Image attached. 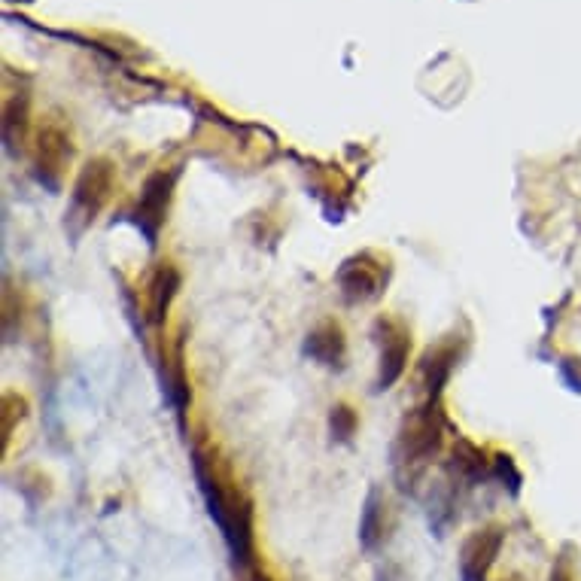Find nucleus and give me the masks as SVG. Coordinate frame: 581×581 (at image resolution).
<instances>
[{"instance_id": "f257e3e1", "label": "nucleus", "mask_w": 581, "mask_h": 581, "mask_svg": "<svg viewBox=\"0 0 581 581\" xmlns=\"http://www.w3.org/2000/svg\"><path fill=\"white\" fill-rule=\"evenodd\" d=\"M192 469L198 490L207 502L213 524L220 527L235 566L250 569L256 563V530H253V499L235 481L232 469L216 460L210 448H195Z\"/></svg>"}, {"instance_id": "f03ea898", "label": "nucleus", "mask_w": 581, "mask_h": 581, "mask_svg": "<svg viewBox=\"0 0 581 581\" xmlns=\"http://www.w3.org/2000/svg\"><path fill=\"white\" fill-rule=\"evenodd\" d=\"M442 435H445L442 399H423L402 417L393 445V472L402 490H411L414 481L429 466V460L439 454Z\"/></svg>"}, {"instance_id": "7ed1b4c3", "label": "nucleus", "mask_w": 581, "mask_h": 581, "mask_svg": "<svg viewBox=\"0 0 581 581\" xmlns=\"http://www.w3.org/2000/svg\"><path fill=\"white\" fill-rule=\"evenodd\" d=\"M113 189H116V168L107 159H92L89 165L80 168L74 189H70V204L64 210V229L70 238L77 241L92 229V223L113 198Z\"/></svg>"}, {"instance_id": "20e7f679", "label": "nucleus", "mask_w": 581, "mask_h": 581, "mask_svg": "<svg viewBox=\"0 0 581 581\" xmlns=\"http://www.w3.org/2000/svg\"><path fill=\"white\" fill-rule=\"evenodd\" d=\"M390 274H393V265L387 256H381L375 250H362V253L341 262L335 283H338L347 305H369L387 293Z\"/></svg>"}, {"instance_id": "39448f33", "label": "nucleus", "mask_w": 581, "mask_h": 581, "mask_svg": "<svg viewBox=\"0 0 581 581\" xmlns=\"http://www.w3.org/2000/svg\"><path fill=\"white\" fill-rule=\"evenodd\" d=\"M372 338L378 344V378H375V393L390 390L408 369L411 356V332L402 320L396 317H378L372 326Z\"/></svg>"}, {"instance_id": "423d86ee", "label": "nucleus", "mask_w": 581, "mask_h": 581, "mask_svg": "<svg viewBox=\"0 0 581 581\" xmlns=\"http://www.w3.org/2000/svg\"><path fill=\"white\" fill-rule=\"evenodd\" d=\"M174 183H177V171H156L147 177V183H143V189H140V201L134 207V223L150 247L156 244L159 229L168 220L165 213H168V204L174 195Z\"/></svg>"}, {"instance_id": "0eeeda50", "label": "nucleus", "mask_w": 581, "mask_h": 581, "mask_svg": "<svg viewBox=\"0 0 581 581\" xmlns=\"http://www.w3.org/2000/svg\"><path fill=\"white\" fill-rule=\"evenodd\" d=\"M74 159V147H70V137L58 128H46L37 137V150H34V177L58 192L67 174V165Z\"/></svg>"}, {"instance_id": "6e6552de", "label": "nucleus", "mask_w": 581, "mask_h": 581, "mask_svg": "<svg viewBox=\"0 0 581 581\" xmlns=\"http://www.w3.org/2000/svg\"><path fill=\"white\" fill-rule=\"evenodd\" d=\"M505 542V530L499 524L475 530L460 548V581H487L499 551Z\"/></svg>"}, {"instance_id": "1a4fd4ad", "label": "nucleus", "mask_w": 581, "mask_h": 581, "mask_svg": "<svg viewBox=\"0 0 581 581\" xmlns=\"http://www.w3.org/2000/svg\"><path fill=\"white\" fill-rule=\"evenodd\" d=\"M463 356V341L457 344L454 335H448L445 341H439L435 347H429L420 356L417 366V387L423 390V399H442V387L448 384L454 366Z\"/></svg>"}, {"instance_id": "9d476101", "label": "nucleus", "mask_w": 581, "mask_h": 581, "mask_svg": "<svg viewBox=\"0 0 581 581\" xmlns=\"http://www.w3.org/2000/svg\"><path fill=\"white\" fill-rule=\"evenodd\" d=\"M305 356L323 369H341L347 356V338L338 320L317 323L305 338Z\"/></svg>"}, {"instance_id": "9b49d317", "label": "nucleus", "mask_w": 581, "mask_h": 581, "mask_svg": "<svg viewBox=\"0 0 581 581\" xmlns=\"http://www.w3.org/2000/svg\"><path fill=\"white\" fill-rule=\"evenodd\" d=\"M393 530V512L387 505V496L375 487L362 505V518H359V545L366 551H375L387 542Z\"/></svg>"}, {"instance_id": "f8f14e48", "label": "nucleus", "mask_w": 581, "mask_h": 581, "mask_svg": "<svg viewBox=\"0 0 581 581\" xmlns=\"http://www.w3.org/2000/svg\"><path fill=\"white\" fill-rule=\"evenodd\" d=\"M177 289H180V271L171 262H162L147 283V320L153 326L165 323L171 302L177 299Z\"/></svg>"}, {"instance_id": "ddd939ff", "label": "nucleus", "mask_w": 581, "mask_h": 581, "mask_svg": "<svg viewBox=\"0 0 581 581\" xmlns=\"http://www.w3.org/2000/svg\"><path fill=\"white\" fill-rule=\"evenodd\" d=\"M165 393L177 408V414H183L189 405V381L183 372V338H177L174 347L165 353Z\"/></svg>"}, {"instance_id": "4468645a", "label": "nucleus", "mask_w": 581, "mask_h": 581, "mask_svg": "<svg viewBox=\"0 0 581 581\" xmlns=\"http://www.w3.org/2000/svg\"><path fill=\"white\" fill-rule=\"evenodd\" d=\"M356 426H359V414L347 402L332 405V411H329V432H332L335 442H341V445L353 442Z\"/></svg>"}, {"instance_id": "2eb2a0df", "label": "nucleus", "mask_w": 581, "mask_h": 581, "mask_svg": "<svg viewBox=\"0 0 581 581\" xmlns=\"http://www.w3.org/2000/svg\"><path fill=\"white\" fill-rule=\"evenodd\" d=\"M28 414V402L19 393H4V411H0V429H4V448L13 439L16 423H22Z\"/></svg>"}, {"instance_id": "dca6fc26", "label": "nucleus", "mask_w": 581, "mask_h": 581, "mask_svg": "<svg viewBox=\"0 0 581 581\" xmlns=\"http://www.w3.org/2000/svg\"><path fill=\"white\" fill-rule=\"evenodd\" d=\"M493 475H496V478H502L512 493H518V490H521V472L515 469V460L508 457V454H499V457L493 460Z\"/></svg>"}, {"instance_id": "f3484780", "label": "nucleus", "mask_w": 581, "mask_h": 581, "mask_svg": "<svg viewBox=\"0 0 581 581\" xmlns=\"http://www.w3.org/2000/svg\"><path fill=\"white\" fill-rule=\"evenodd\" d=\"M548 581H575L572 566H569V560H566V557H560V560L554 563V569H551V578H548Z\"/></svg>"}, {"instance_id": "a211bd4d", "label": "nucleus", "mask_w": 581, "mask_h": 581, "mask_svg": "<svg viewBox=\"0 0 581 581\" xmlns=\"http://www.w3.org/2000/svg\"><path fill=\"white\" fill-rule=\"evenodd\" d=\"M250 581H271V578H268V575H253Z\"/></svg>"}]
</instances>
